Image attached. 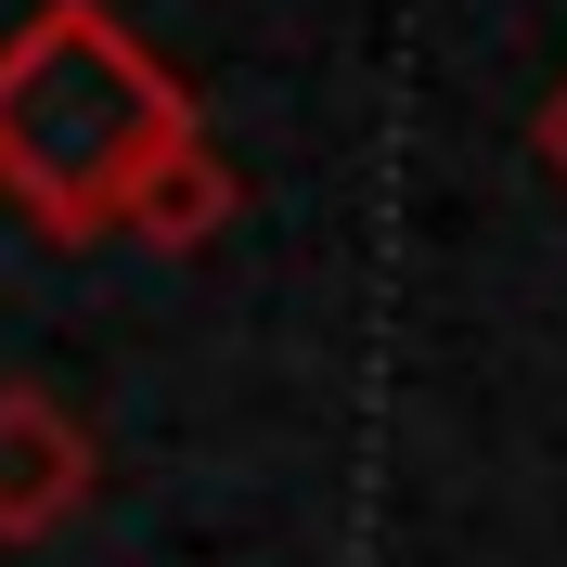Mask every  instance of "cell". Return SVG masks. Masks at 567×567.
I'll return each mask as SVG.
<instances>
[{
  "instance_id": "obj_1",
  "label": "cell",
  "mask_w": 567,
  "mask_h": 567,
  "mask_svg": "<svg viewBox=\"0 0 567 567\" xmlns=\"http://www.w3.org/2000/svg\"><path fill=\"white\" fill-rule=\"evenodd\" d=\"M168 130H194V104L104 0H52L13 27V52H0V194L52 246L116 233V194L142 181V155Z\"/></svg>"
},
{
  "instance_id": "obj_2",
  "label": "cell",
  "mask_w": 567,
  "mask_h": 567,
  "mask_svg": "<svg viewBox=\"0 0 567 567\" xmlns=\"http://www.w3.org/2000/svg\"><path fill=\"white\" fill-rule=\"evenodd\" d=\"M91 439H78V413L52 388H0V542H52L91 503Z\"/></svg>"
},
{
  "instance_id": "obj_3",
  "label": "cell",
  "mask_w": 567,
  "mask_h": 567,
  "mask_svg": "<svg viewBox=\"0 0 567 567\" xmlns=\"http://www.w3.org/2000/svg\"><path fill=\"white\" fill-rule=\"evenodd\" d=\"M219 219H233V168H219L194 130H168L142 155V181L116 194V233H142V246H207Z\"/></svg>"
},
{
  "instance_id": "obj_4",
  "label": "cell",
  "mask_w": 567,
  "mask_h": 567,
  "mask_svg": "<svg viewBox=\"0 0 567 567\" xmlns=\"http://www.w3.org/2000/svg\"><path fill=\"white\" fill-rule=\"evenodd\" d=\"M529 155H542V168L567 181V78H555V91H542V116H529Z\"/></svg>"
}]
</instances>
